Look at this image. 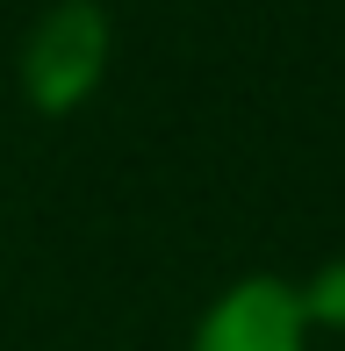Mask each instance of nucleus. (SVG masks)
Wrapping results in <instances>:
<instances>
[{
  "label": "nucleus",
  "mask_w": 345,
  "mask_h": 351,
  "mask_svg": "<svg viewBox=\"0 0 345 351\" xmlns=\"http://www.w3.org/2000/svg\"><path fill=\"white\" fill-rule=\"evenodd\" d=\"M295 294H302V315H309V323L345 330V258L317 265V280H309V287H295Z\"/></svg>",
  "instance_id": "obj_3"
},
{
  "label": "nucleus",
  "mask_w": 345,
  "mask_h": 351,
  "mask_svg": "<svg viewBox=\"0 0 345 351\" xmlns=\"http://www.w3.org/2000/svg\"><path fill=\"white\" fill-rule=\"evenodd\" d=\"M302 337H309L302 294L274 273H252L230 294H216V308L201 315L187 351H302Z\"/></svg>",
  "instance_id": "obj_2"
},
{
  "label": "nucleus",
  "mask_w": 345,
  "mask_h": 351,
  "mask_svg": "<svg viewBox=\"0 0 345 351\" xmlns=\"http://www.w3.org/2000/svg\"><path fill=\"white\" fill-rule=\"evenodd\" d=\"M108 72V14L101 0H58L22 43V86L43 115H72Z\"/></svg>",
  "instance_id": "obj_1"
}]
</instances>
